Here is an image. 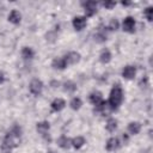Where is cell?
I'll use <instances>...</instances> for the list:
<instances>
[{
	"instance_id": "33",
	"label": "cell",
	"mask_w": 153,
	"mask_h": 153,
	"mask_svg": "<svg viewBox=\"0 0 153 153\" xmlns=\"http://www.w3.org/2000/svg\"><path fill=\"white\" fill-rule=\"evenodd\" d=\"M47 153H56V152H54V151H48Z\"/></svg>"
},
{
	"instance_id": "28",
	"label": "cell",
	"mask_w": 153,
	"mask_h": 153,
	"mask_svg": "<svg viewBox=\"0 0 153 153\" xmlns=\"http://www.w3.org/2000/svg\"><path fill=\"white\" fill-rule=\"evenodd\" d=\"M147 82H148V78H147V76H143V78L141 79V81H140V86H141V87L147 86V85H148Z\"/></svg>"
},
{
	"instance_id": "16",
	"label": "cell",
	"mask_w": 153,
	"mask_h": 153,
	"mask_svg": "<svg viewBox=\"0 0 153 153\" xmlns=\"http://www.w3.org/2000/svg\"><path fill=\"white\" fill-rule=\"evenodd\" d=\"M140 130H141V123H139V122H130L128 124V131L130 134L136 135V134L140 133Z\"/></svg>"
},
{
	"instance_id": "4",
	"label": "cell",
	"mask_w": 153,
	"mask_h": 153,
	"mask_svg": "<svg viewBox=\"0 0 153 153\" xmlns=\"http://www.w3.org/2000/svg\"><path fill=\"white\" fill-rule=\"evenodd\" d=\"M81 5L85 10L86 17H92L93 14L97 13V2L96 1H86V2H82Z\"/></svg>"
},
{
	"instance_id": "9",
	"label": "cell",
	"mask_w": 153,
	"mask_h": 153,
	"mask_svg": "<svg viewBox=\"0 0 153 153\" xmlns=\"http://www.w3.org/2000/svg\"><path fill=\"white\" fill-rule=\"evenodd\" d=\"M135 74H136V68L134 66H126L122 71V76L124 79H128V80L134 79Z\"/></svg>"
},
{
	"instance_id": "10",
	"label": "cell",
	"mask_w": 153,
	"mask_h": 153,
	"mask_svg": "<svg viewBox=\"0 0 153 153\" xmlns=\"http://www.w3.org/2000/svg\"><path fill=\"white\" fill-rule=\"evenodd\" d=\"M50 105H51V110L57 112V111H61L66 106V102L63 99H61V98H56V99H54L51 102Z\"/></svg>"
},
{
	"instance_id": "24",
	"label": "cell",
	"mask_w": 153,
	"mask_h": 153,
	"mask_svg": "<svg viewBox=\"0 0 153 153\" xmlns=\"http://www.w3.org/2000/svg\"><path fill=\"white\" fill-rule=\"evenodd\" d=\"M143 14H145V17H146V19H147L148 22H152V19H153V7H152V6H148V7L143 11Z\"/></svg>"
},
{
	"instance_id": "32",
	"label": "cell",
	"mask_w": 153,
	"mask_h": 153,
	"mask_svg": "<svg viewBox=\"0 0 153 153\" xmlns=\"http://www.w3.org/2000/svg\"><path fill=\"white\" fill-rule=\"evenodd\" d=\"M2 80H4V78H2V75H1V74H0V82H1V81H2Z\"/></svg>"
},
{
	"instance_id": "5",
	"label": "cell",
	"mask_w": 153,
	"mask_h": 153,
	"mask_svg": "<svg viewBox=\"0 0 153 153\" xmlns=\"http://www.w3.org/2000/svg\"><path fill=\"white\" fill-rule=\"evenodd\" d=\"M63 59H65L67 66L75 65V63H78V62L80 61V54L76 53V51H71V53H68L66 56H63Z\"/></svg>"
},
{
	"instance_id": "27",
	"label": "cell",
	"mask_w": 153,
	"mask_h": 153,
	"mask_svg": "<svg viewBox=\"0 0 153 153\" xmlns=\"http://www.w3.org/2000/svg\"><path fill=\"white\" fill-rule=\"evenodd\" d=\"M102 5H103L105 8L111 10L112 7H115V6H116V2H115V1H105V2H103Z\"/></svg>"
},
{
	"instance_id": "6",
	"label": "cell",
	"mask_w": 153,
	"mask_h": 153,
	"mask_svg": "<svg viewBox=\"0 0 153 153\" xmlns=\"http://www.w3.org/2000/svg\"><path fill=\"white\" fill-rule=\"evenodd\" d=\"M36 129H37V131H38L44 139L49 140V139L47 137V134H48V131H49V129H50V124H49V122H47V121L38 122V123L36 124Z\"/></svg>"
},
{
	"instance_id": "18",
	"label": "cell",
	"mask_w": 153,
	"mask_h": 153,
	"mask_svg": "<svg viewBox=\"0 0 153 153\" xmlns=\"http://www.w3.org/2000/svg\"><path fill=\"white\" fill-rule=\"evenodd\" d=\"M99 60H100L102 63L110 62V60H111V53H110V50L109 49H103L102 53H100V55H99Z\"/></svg>"
},
{
	"instance_id": "17",
	"label": "cell",
	"mask_w": 153,
	"mask_h": 153,
	"mask_svg": "<svg viewBox=\"0 0 153 153\" xmlns=\"http://www.w3.org/2000/svg\"><path fill=\"white\" fill-rule=\"evenodd\" d=\"M57 145H59L61 148H63V149H67V148H69V147L72 146V145H71V140H69L66 135H61V136L59 137Z\"/></svg>"
},
{
	"instance_id": "1",
	"label": "cell",
	"mask_w": 153,
	"mask_h": 153,
	"mask_svg": "<svg viewBox=\"0 0 153 153\" xmlns=\"http://www.w3.org/2000/svg\"><path fill=\"white\" fill-rule=\"evenodd\" d=\"M20 136H22V128L18 124H13L12 128L7 131L2 143H1V149L4 153H11L13 148H16L19 142H20Z\"/></svg>"
},
{
	"instance_id": "8",
	"label": "cell",
	"mask_w": 153,
	"mask_h": 153,
	"mask_svg": "<svg viewBox=\"0 0 153 153\" xmlns=\"http://www.w3.org/2000/svg\"><path fill=\"white\" fill-rule=\"evenodd\" d=\"M72 23H73V26L76 31H81L86 25V17H81V16L74 17Z\"/></svg>"
},
{
	"instance_id": "3",
	"label": "cell",
	"mask_w": 153,
	"mask_h": 153,
	"mask_svg": "<svg viewBox=\"0 0 153 153\" xmlns=\"http://www.w3.org/2000/svg\"><path fill=\"white\" fill-rule=\"evenodd\" d=\"M29 90L32 94L39 96L42 93V90H43V82L39 79H33V80H31V82L29 85Z\"/></svg>"
},
{
	"instance_id": "15",
	"label": "cell",
	"mask_w": 153,
	"mask_h": 153,
	"mask_svg": "<svg viewBox=\"0 0 153 153\" xmlns=\"http://www.w3.org/2000/svg\"><path fill=\"white\" fill-rule=\"evenodd\" d=\"M85 137H82V136H75L74 139H72L71 140V145L75 148V149H79V148H81L84 145H85Z\"/></svg>"
},
{
	"instance_id": "13",
	"label": "cell",
	"mask_w": 153,
	"mask_h": 153,
	"mask_svg": "<svg viewBox=\"0 0 153 153\" xmlns=\"http://www.w3.org/2000/svg\"><path fill=\"white\" fill-rule=\"evenodd\" d=\"M20 20H22V14L19 13V11L12 10L11 13L8 14V22H11L12 24H19Z\"/></svg>"
},
{
	"instance_id": "19",
	"label": "cell",
	"mask_w": 153,
	"mask_h": 153,
	"mask_svg": "<svg viewBox=\"0 0 153 153\" xmlns=\"http://www.w3.org/2000/svg\"><path fill=\"white\" fill-rule=\"evenodd\" d=\"M22 56H23V59H25V60H31V59L35 56V51H33L30 47H24V48L22 49Z\"/></svg>"
},
{
	"instance_id": "20",
	"label": "cell",
	"mask_w": 153,
	"mask_h": 153,
	"mask_svg": "<svg viewBox=\"0 0 153 153\" xmlns=\"http://www.w3.org/2000/svg\"><path fill=\"white\" fill-rule=\"evenodd\" d=\"M105 128H106V130L108 131H110V133H112V131H115L116 129H117V120H115V118H109L108 120V122H106V126H105Z\"/></svg>"
},
{
	"instance_id": "26",
	"label": "cell",
	"mask_w": 153,
	"mask_h": 153,
	"mask_svg": "<svg viewBox=\"0 0 153 153\" xmlns=\"http://www.w3.org/2000/svg\"><path fill=\"white\" fill-rule=\"evenodd\" d=\"M109 30H111V31H114V30H117L118 29V22L116 20V19H111L110 20V23H109Z\"/></svg>"
},
{
	"instance_id": "30",
	"label": "cell",
	"mask_w": 153,
	"mask_h": 153,
	"mask_svg": "<svg viewBox=\"0 0 153 153\" xmlns=\"http://www.w3.org/2000/svg\"><path fill=\"white\" fill-rule=\"evenodd\" d=\"M122 139H123V142H124V143H127V142H128V135H127V134L122 135Z\"/></svg>"
},
{
	"instance_id": "12",
	"label": "cell",
	"mask_w": 153,
	"mask_h": 153,
	"mask_svg": "<svg viewBox=\"0 0 153 153\" xmlns=\"http://www.w3.org/2000/svg\"><path fill=\"white\" fill-rule=\"evenodd\" d=\"M88 98H90V102H91L93 105H96V106L103 102V96H102V93H100L99 91H94V92H92V93L90 94Z\"/></svg>"
},
{
	"instance_id": "7",
	"label": "cell",
	"mask_w": 153,
	"mask_h": 153,
	"mask_svg": "<svg viewBox=\"0 0 153 153\" xmlns=\"http://www.w3.org/2000/svg\"><path fill=\"white\" fill-rule=\"evenodd\" d=\"M135 19L133 17H127L124 20H123V30L126 32H129V33H133L135 31Z\"/></svg>"
},
{
	"instance_id": "25",
	"label": "cell",
	"mask_w": 153,
	"mask_h": 153,
	"mask_svg": "<svg viewBox=\"0 0 153 153\" xmlns=\"http://www.w3.org/2000/svg\"><path fill=\"white\" fill-rule=\"evenodd\" d=\"M45 37H47V41H48V42L54 43V42L56 41V38H57V35H56L55 31H48L47 35H45Z\"/></svg>"
},
{
	"instance_id": "11",
	"label": "cell",
	"mask_w": 153,
	"mask_h": 153,
	"mask_svg": "<svg viewBox=\"0 0 153 153\" xmlns=\"http://www.w3.org/2000/svg\"><path fill=\"white\" fill-rule=\"evenodd\" d=\"M118 147H120V141H118V139H116V137H110V139L106 141V146H105L106 151L112 152V151L117 149Z\"/></svg>"
},
{
	"instance_id": "14",
	"label": "cell",
	"mask_w": 153,
	"mask_h": 153,
	"mask_svg": "<svg viewBox=\"0 0 153 153\" xmlns=\"http://www.w3.org/2000/svg\"><path fill=\"white\" fill-rule=\"evenodd\" d=\"M51 66H53L55 69H65V68L67 67V63H66V61H65L63 57H56V59L53 60Z\"/></svg>"
},
{
	"instance_id": "29",
	"label": "cell",
	"mask_w": 153,
	"mask_h": 153,
	"mask_svg": "<svg viewBox=\"0 0 153 153\" xmlns=\"http://www.w3.org/2000/svg\"><path fill=\"white\" fill-rule=\"evenodd\" d=\"M59 85H60V82H59V81H56V80H53V81L50 82V86H51V87H54V88H55V87H57Z\"/></svg>"
},
{
	"instance_id": "31",
	"label": "cell",
	"mask_w": 153,
	"mask_h": 153,
	"mask_svg": "<svg viewBox=\"0 0 153 153\" xmlns=\"http://www.w3.org/2000/svg\"><path fill=\"white\" fill-rule=\"evenodd\" d=\"M122 5H123V6H128V5H130V2H124V1H123Z\"/></svg>"
},
{
	"instance_id": "22",
	"label": "cell",
	"mask_w": 153,
	"mask_h": 153,
	"mask_svg": "<svg viewBox=\"0 0 153 153\" xmlns=\"http://www.w3.org/2000/svg\"><path fill=\"white\" fill-rule=\"evenodd\" d=\"M81 105H82V102H81V99L78 98V97H74V98L71 100V108H72L73 110H79V109L81 108Z\"/></svg>"
},
{
	"instance_id": "2",
	"label": "cell",
	"mask_w": 153,
	"mask_h": 153,
	"mask_svg": "<svg viewBox=\"0 0 153 153\" xmlns=\"http://www.w3.org/2000/svg\"><path fill=\"white\" fill-rule=\"evenodd\" d=\"M122 100H123V90H122L120 84H116L111 88L110 97L108 100V105H109L110 110H116L121 105Z\"/></svg>"
},
{
	"instance_id": "23",
	"label": "cell",
	"mask_w": 153,
	"mask_h": 153,
	"mask_svg": "<svg viewBox=\"0 0 153 153\" xmlns=\"http://www.w3.org/2000/svg\"><path fill=\"white\" fill-rule=\"evenodd\" d=\"M94 41L98 42V43H103V42H105V41H106V35H105V32H103V31L97 32V33L94 35Z\"/></svg>"
},
{
	"instance_id": "21",
	"label": "cell",
	"mask_w": 153,
	"mask_h": 153,
	"mask_svg": "<svg viewBox=\"0 0 153 153\" xmlns=\"http://www.w3.org/2000/svg\"><path fill=\"white\" fill-rule=\"evenodd\" d=\"M63 90L66 91V92H74L75 90H76V85L72 81V80H67L65 84H63Z\"/></svg>"
}]
</instances>
